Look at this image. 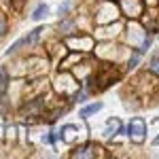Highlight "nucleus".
I'll list each match as a JSON object with an SVG mask.
<instances>
[{
    "label": "nucleus",
    "instance_id": "nucleus-13",
    "mask_svg": "<svg viewBox=\"0 0 159 159\" xmlns=\"http://www.w3.org/2000/svg\"><path fill=\"white\" fill-rule=\"evenodd\" d=\"M140 57H142L140 49H134L132 55H129V60H127V64H125V70H134L136 66H138V61H140Z\"/></svg>",
    "mask_w": 159,
    "mask_h": 159
},
{
    "label": "nucleus",
    "instance_id": "nucleus-18",
    "mask_svg": "<svg viewBox=\"0 0 159 159\" xmlns=\"http://www.w3.org/2000/svg\"><path fill=\"white\" fill-rule=\"evenodd\" d=\"M15 132H17L15 125H9V127H7V138H9V140H15Z\"/></svg>",
    "mask_w": 159,
    "mask_h": 159
},
{
    "label": "nucleus",
    "instance_id": "nucleus-1",
    "mask_svg": "<svg viewBox=\"0 0 159 159\" xmlns=\"http://www.w3.org/2000/svg\"><path fill=\"white\" fill-rule=\"evenodd\" d=\"M53 89L60 93L61 98H68L72 100L76 93H79V89H81V83L76 81V76L70 72H61L55 81H53Z\"/></svg>",
    "mask_w": 159,
    "mask_h": 159
},
{
    "label": "nucleus",
    "instance_id": "nucleus-11",
    "mask_svg": "<svg viewBox=\"0 0 159 159\" xmlns=\"http://www.w3.org/2000/svg\"><path fill=\"white\" fill-rule=\"evenodd\" d=\"M102 106H104V104H102V102L98 100V102L89 104V106H85V108H81V112H79V117H81V119H89L91 115H96L98 110H102Z\"/></svg>",
    "mask_w": 159,
    "mask_h": 159
},
{
    "label": "nucleus",
    "instance_id": "nucleus-7",
    "mask_svg": "<svg viewBox=\"0 0 159 159\" xmlns=\"http://www.w3.org/2000/svg\"><path fill=\"white\" fill-rule=\"evenodd\" d=\"M21 115H24V119H28V117H43L45 115V100L43 98L28 100L24 104V108H21Z\"/></svg>",
    "mask_w": 159,
    "mask_h": 159
},
{
    "label": "nucleus",
    "instance_id": "nucleus-6",
    "mask_svg": "<svg viewBox=\"0 0 159 159\" xmlns=\"http://www.w3.org/2000/svg\"><path fill=\"white\" fill-rule=\"evenodd\" d=\"M40 32H43V28H36V30H32L30 34H25V36H21L15 45H13L11 49L7 51L9 55H15V53H19V51L24 49V47H32V45H36V40L40 38Z\"/></svg>",
    "mask_w": 159,
    "mask_h": 159
},
{
    "label": "nucleus",
    "instance_id": "nucleus-2",
    "mask_svg": "<svg viewBox=\"0 0 159 159\" xmlns=\"http://www.w3.org/2000/svg\"><path fill=\"white\" fill-rule=\"evenodd\" d=\"M125 136L129 138L132 144H142L148 136V123L142 117H132L129 123L125 125Z\"/></svg>",
    "mask_w": 159,
    "mask_h": 159
},
{
    "label": "nucleus",
    "instance_id": "nucleus-16",
    "mask_svg": "<svg viewBox=\"0 0 159 159\" xmlns=\"http://www.w3.org/2000/svg\"><path fill=\"white\" fill-rule=\"evenodd\" d=\"M7 32H9V21H7V17L0 13V40L7 36Z\"/></svg>",
    "mask_w": 159,
    "mask_h": 159
},
{
    "label": "nucleus",
    "instance_id": "nucleus-15",
    "mask_svg": "<svg viewBox=\"0 0 159 159\" xmlns=\"http://www.w3.org/2000/svg\"><path fill=\"white\" fill-rule=\"evenodd\" d=\"M147 70L151 74H155V76H159V55H155V57H151V61L147 64Z\"/></svg>",
    "mask_w": 159,
    "mask_h": 159
},
{
    "label": "nucleus",
    "instance_id": "nucleus-17",
    "mask_svg": "<svg viewBox=\"0 0 159 159\" xmlns=\"http://www.w3.org/2000/svg\"><path fill=\"white\" fill-rule=\"evenodd\" d=\"M68 11H70V2H64L60 9H57V15H60V17H66V15H68Z\"/></svg>",
    "mask_w": 159,
    "mask_h": 159
},
{
    "label": "nucleus",
    "instance_id": "nucleus-10",
    "mask_svg": "<svg viewBox=\"0 0 159 159\" xmlns=\"http://www.w3.org/2000/svg\"><path fill=\"white\" fill-rule=\"evenodd\" d=\"M79 134V125H72V123H68V125H64L60 129V138L64 142H72L74 138Z\"/></svg>",
    "mask_w": 159,
    "mask_h": 159
},
{
    "label": "nucleus",
    "instance_id": "nucleus-3",
    "mask_svg": "<svg viewBox=\"0 0 159 159\" xmlns=\"http://www.w3.org/2000/svg\"><path fill=\"white\" fill-rule=\"evenodd\" d=\"M64 45H66L70 51H79V53H89V51H96V43H93V38L89 36V34L68 36Z\"/></svg>",
    "mask_w": 159,
    "mask_h": 159
},
{
    "label": "nucleus",
    "instance_id": "nucleus-4",
    "mask_svg": "<svg viewBox=\"0 0 159 159\" xmlns=\"http://www.w3.org/2000/svg\"><path fill=\"white\" fill-rule=\"evenodd\" d=\"M121 11L112 4V0H106L102 7L98 9V15H96V24L102 25V24H110V21H117L119 19Z\"/></svg>",
    "mask_w": 159,
    "mask_h": 159
},
{
    "label": "nucleus",
    "instance_id": "nucleus-9",
    "mask_svg": "<svg viewBox=\"0 0 159 159\" xmlns=\"http://www.w3.org/2000/svg\"><path fill=\"white\" fill-rule=\"evenodd\" d=\"M119 134H125V125L119 119H108L106 123V129H104V138H115Z\"/></svg>",
    "mask_w": 159,
    "mask_h": 159
},
{
    "label": "nucleus",
    "instance_id": "nucleus-19",
    "mask_svg": "<svg viewBox=\"0 0 159 159\" xmlns=\"http://www.w3.org/2000/svg\"><path fill=\"white\" fill-rule=\"evenodd\" d=\"M144 4H148V7H155V4H159V0H144Z\"/></svg>",
    "mask_w": 159,
    "mask_h": 159
},
{
    "label": "nucleus",
    "instance_id": "nucleus-14",
    "mask_svg": "<svg viewBox=\"0 0 159 159\" xmlns=\"http://www.w3.org/2000/svg\"><path fill=\"white\" fill-rule=\"evenodd\" d=\"M47 13H49L47 4H38L36 9H34V13H32V19H34V21H40V19H43V17H45Z\"/></svg>",
    "mask_w": 159,
    "mask_h": 159
},
{
    "label": "nucleus",
    "instance_id": "nucleus-5",
    "mask_svg": "<svg viewBox=\"0 0 159 159\" xmlns=\"http://www.w3.org/2000/svg\"><path fill=\"white\" fill-rule=\"evenodd\" d=\"M144 0H119V11L129 17V19H138L144 13Z\"/></svg>",
    "mask_w": 159,
    "mask_h": 159
},
{
    "label": "nucleus",
    "instance_id": "nucleus-8",
    "mask_svg": "<svg viewBox=\"0 0 159 159\" xmlns=\"http://www.w3.org/2000/svg\"><path fill=\"white\" fill-rule=\"evenodd\" d=\"M98 151H100V147H96V144H81V147H76L70 153V157L72 159H76V157H98Z\"/></svg>",
    "mask_w": 159,
    "mask_h": 159
},
{
    "label": "nucleus",
    "instance_id": "nucleus-20",
    "mask_svg": "<svg viewBox=\"0 0 159 159\" xmlns=\"http://www.w3.org/2000/svg\"><path fill=\"white\" fill-rule=\"evenodd\" d=\"M112 2H115V0H112Z\"/></svg>",
    "mask_w": 159,
    "mask_h": 159
},
{
    "label": "nucleus",
    "instance_id": "nucleus-12",
    "mask_svg": "<svg viewBox=\"0 0 159 159\" xmlns=\"http://www.w3.org/2000/svg\"><path fill=\"white\" fill-rule=\"evenodd\" d=\"M9 85H11L9 74H7V70H4V66H0V96H4V93L9 91Z\"/></svg>",
    "mask_w": 159,
    "mask_h": 159
}]
</instances>
